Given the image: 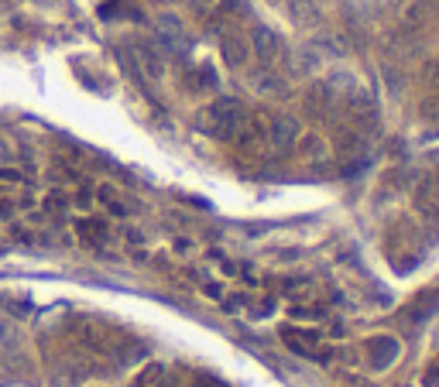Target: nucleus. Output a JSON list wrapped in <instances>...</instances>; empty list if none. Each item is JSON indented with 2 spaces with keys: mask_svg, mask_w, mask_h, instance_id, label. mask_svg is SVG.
<instances>
[{
  "mask_svg": "<svg viewBox=\"0 0 439 387\" xmlns=\"http://www.w3.org/2000/svg\"><path fill=\"white\" fill-rule=\"evenodd\" d=\"M247 127V110L240 100H216L200 114V130L216 141H234Z\"/></svg>",
  "mask_w": 439,
  "mask_h": 387,
  "instance_id": "f257e3e1",
  "label": "nucleus"
},
{
  "mask_svg": "<svg viewBox=\"0 0 439 387\" xmlns=\"http://www.w3.org/2000/svg\"><path fill=\"white\" fill-rule=\"evenodd\" d=\"M73 336H76V343H80L86 353H93V356H107L110 353V336H107V329L103 326H96V322H89V319H76L73 322Z\"/></svg>",
  "mask_w": 439,
  "mask_h": 387,
  "instance_id": "f03ea898",
  "label": "nucleus"
},
{
  "mask_svg": "<svg viewBox=\"0 0 439 387\" xmlns=\"http://www.w3.org/2000/svg\"><path fill=\"white\" fill-rule=\"evenodd\" d=\"M265 137H268V144L285 155V151H292L295 148V141H299V123L292 120V116H271L268 120V130H265Z\"/></svg>",
  "mask_w": 439,
  "mask_h": 387,
  "instance_id": "7ed1b4c3",
  "label": "nucleus"
},
{
  "mask_svg": "<svg viewBox=\"0 0 439 387\" xmlns=\"http://www.w3.org/2000/svg\"><path fill=\"white\" fill-rule=\"evenodd\" d=\"M439 21V0H412L405 10V31H422Z\"/></svg>",
  "mask_w": 439,
  "mask_h": 387,
  "instance_id": "20e7f679",
  "label": "nucleus"
},
{
  "mask_svg": "<svg viewBox=\"0 0 439 387\" xmlns=\"http://www.w3.org/2000/svg\"><path fill=\"white\" fill-rule=\"evenodd\" d=\"M251 48H254V55H258L265 66H271L281 55V38L271 28H254V31H251Z\"/></svg>",
  "mask_w": 439,
  "mask_h": 387,
  "instance_id": "39448f33",
  "label": "nucleus"
},
{
  "mask_svg": "<svg viewBox=\"0 0 439 387\" xmlns=\"http://www.w3.org/2000/svg\"><path fill=\"white\" fill-rule=\"evenodd\" d=\"M367 349H371L367 356H371V367H374V370L392 367V363H395V356H399V343H395L392 336H378V340H371Z\"/></svg>",
  "mask_w": 439,
  "mask_h": 387,
  "instance_id": "423d86ee",
  "label": "nucleus"
},
{
  "mask_svg": "<svg viewBox=\"0 0 439 387\" xmlns=\"http://www.w3.org/2000/svg\"><path fill=\"white\" fill-rule=\"evenodd\" d=\"M158 35H161V41H165V48H172V52H179V48L186 45V31H182V24H179L175 17H161Z\"/></svg>",
  "mask_w": 439,
  "mask_h": 387,
  "instance_id": "0eeeda50",
  "label": "nucleus"
},
{
  "mask_svg": "<svg viewBox=\"0 0 439 387\" xmlns=\"http://www.w3.org/2000/svg\"><path fill=\"white\" fill-rule=\"evenodd\" d=\"M76 233H80L86 243H93V247L107 240V227H103L100 220H80V223H76Z\"/></svg>",
  "mask_w": 439,
  "mask_h": 387,
  "instance_id": "6e6552de",
  "label": "nucleus"
},
{
  "mask_svg": "<svg viewBox=\"0 0 439 387\" xmlns=\"http://www.w3.org/2000/svg\"><path fill=\"white\" fill-rule=\"evenodd\" d=\"M223 59H227L230 66H240V62L247 59V45L240 38H227L223 41Z\"/></svg>",
  "mask_w": 439,
  "mask_h": 387,
  "instance_id": "1a4fd4ad",
  "label": "nucleus"
},
{
  "mask_svg": "<svg viewBox=\"0 0 439 387\" xmlns=\"http://www.w3.org/2000/svg\"><path fill=\"white\" fill-rule=\"evenodd\" d=\"M100 202H103V206H107L110 213H117V216H127V206L120 202L117 192H114L110 185H103V189H100Z\"/></svg>",
  "mask_w": 439,
  "mask_h": 387,
  "instance_id": "9d476101",
  "label": "nucleus"
},
{
  "mask_svg": "<svg viewBox=\"0 0 439 387\" xmlns=\"http://www.w3.org/2000/svg\"><path fill=\"white\" fill-rule=\"evenodd\" d=\"M137 52H141V62H144V69H148L151 76H158V73H161V59H158V52H155L151 45H141Z\"/></svg>",
  "mask_w": 439,
  "mask_h": 387,
  "instance_id": "9b49d317",
  "label": "nucleus"
},
{
  "mask_svg": "<svg viewBox=\"0 0 439 387\" xmlns=\"http://www.w3.org/2000/svg\"><path fill=\"white\" fill-rule=\"evenodd\" d=\"M422 82L429 86V93H436V96H439V62H429V66H426V73H422Z\"/></svg>",
  "mask_w": 439,
  "mask_h": 387,
  "instance_id": "f8f14e48",
  "label": "nucleus"
},
{
  "mask_svg": "<svg viewBox=\"0 0 439 387\" xmlns=\"http://www.w3.org/2000/svg\"><path fill=\"white\" fill-rule=\"evenodd\" d=\"M48 206H52V209H62V206H69V199H66L62 192H52L48 195Z\"/></svg>",
  "mask_w": 439,
  "mask_h": 387,
  "instance_id": "ddd939ff",
  "label": "nucleus"
},
{
  "mask_svg": "<svg viewBox=\"0 0 439 387\" xmlns=\"http://www.w3.org/2000/svg\"><path fill=\"white\" fill-rule=\"evenodd\" d=\"M0 179H3V182H21V172H14V168H0Z\"/></svg>",
  "mask_w": 439,
  "mask_h": 387,
  "instance_id": "4468645a",
  "label": "nucleus"
},
{
  "mask_svg": "<svg viewBox=\"0 0 439 387\" xmlns=\"http://www.w3.org/2000/svg\"><path fill=\"white\" fill-rule=\"evenodd\" d=\"M426 387H439V363L429 367V377H426Z\"/></svg>",
  "mask_w": 439,
  "mask_h": 387,
  "instance_id": "2eb2a0df",
  "label": "nucleus"
}]
</instances>
